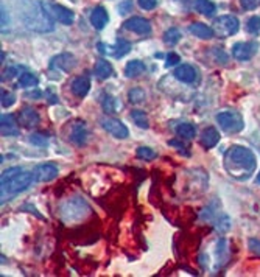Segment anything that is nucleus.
<instances>
[{
	"mask_svg": "<svg viewBox=\"0 0 260 277\" xmlns=\"http://www.w3.org/2000/svg\"><path fill=\"white\" fill-rule=\"evenodd\" d=\"M143 72H145V64H143L142 61H139V59L129 61V63L125 66V75L129 77V78L140 77Z\"/></svg>",
	"mask_w": 260,
	"mask_h": 277,
	"instance_id": "4be33fe9",
	"label": "nucleus"
},
{
	"mask_svg": "<svg viewBox=\"0 0 260 277\" xmlns=\"http://www.w3.org/2000/svg\"><path fill=\"white\" fill-rule=\"evenodd\" d=\"M53 17L47 11L45 5H39L38 11H32L30 17L27 19V25L36 32H51L53 30Z\"/></svg>",
	"mask_w": 260,
	"mask_h": 277,
	"instance_id": "20e7f679",
	"label": "nucleus"
},
{
	"mask_svg": "<svg viewBox=\"0 0 260 277\" xmlns=\"http://www.w3.org/2000/svg\"><path fill=\"white\" fill-rule=\"evenodd\" d=\"M30 142L36 146H47L48 145V136L45 134H41V133H36V134H32L30 136Z\"/></svg>",
	"mask_w": 260,
	"mask_h": 277,
	"instance_id": "473e14b6",
	"label": "nucleus"
},
{
	"mask_svg": "<svg viewBox=\"0 0 260 277\" xmlns=\"http://www.w3.org/2000/svg\"><path fill=\"white\" fill-rule=\"evenodd\" d=\"M58 176V167L53 164H41L33 170V178L36 182H48Z\"/></svg>",
	"mask_w": 260,
	"mask_h": 277,
	"instance_id": "f8f14e48",
	"label": "nucleus"
},
{
	"mask_svg": "<svg viewBox=\"0 0 260 277\" xmlns=\"http://www.w3.org/2000/svg\"><path fill=\"white\" fill-rule=\"evenodd\" d=\"M45 8L56 22H60L63 25H72L75 20L73 11H70L69 8L63 7V5H45Z\"/></svg>",
	"mask_w": 260,
	"mask_h": 277,
	"instance_id": "6e6552de",
	"label": "nucleus"
},
{
	"mask_svg": "<svg viewBox=\"0 0 260 277\" xmlns=\"http://www.w3.org/2000/svg\"><path fill=\"white\" fill-rule=\"evenodd\" d=\"M168 145H173V146H179V148H184V143L183 142H178V140H170Z\"/></svg>",
	"mask_w": 260,
	"mask_h": 277,
	"instance_id": "37998d69",
	"label": "nucleus"
},
{
	"mask_svg": "<svg viewBox=\"0 0 260 277\" xmlns=\"http://www.w3.org/2000/svg\"><path fill=\"white\" fill-rule=\"evenodd\" d=\"M229 228H230V221H229L227 217H223V220L217 223V229H220L221 232H226Z\"/></svg>",
	"mask_w": 260,
	"mask_h": 277,
	"instance_id": "ea45409f",
	"label": "nucleus"
},
{
	"mask_svg": "<svg viewBox=\"0 0 260 277\" xmlns=\"http://www.w3.org/2000/svg\"><path fill=\"white\" fill-rule=\"evenodd\" d=\"M131 118L134 120V123L139 127V128H143V130H147L150 125H148V117L147 114L143 112V111H133L131 112Z\"/></svg>",
	"mask_w": 260,
	"mask_h": 277,
	"instance_id": "a878e982",
	"label": "nucleus"
},
{
	"mask_svg": "<svg viewBox=\"0 0 260 277\" xmlns=\"http://www.w3.org/2000/svg\"><path fill=\"white\" fill-rule=\"evenodd\" d=\"M217 121L221 127V130L227 134L240 133L245 128V121L240 112L237 111H224L217 115Z\"/></svg>",
	"mask_w": 260,
	"mask_h": 277,
	"instance_id": "7ed1b4c3",
	"label": "nucleus"
},
{
	"mask_svg": "<svg viewBox=\"0 0 260 277\" xmlns=\"http://www.w3.org/2000/svg\"><path fill=\"white\" fill-rule=\"evenodd\" d=\"M97 48H98V52L101 55H111L114 58H122V56H125L131 50V44L128 41H125V39H119L114 45H108V44L98 42Z\"/></svg>",
	"mask_w": 260,
	"mask_h": 277,
	"instance_id": "423d86ee",
	"label": "nucleus"
},
{
	"mask_svg": "<svg viewBox=\"0 0 260 277\" xmlns=\"http://www.w3.org/2000/svg\"><path fill=\"white\" fill-rule=\"evenodd\" d=\"M215 253H217V259L220 260V266L227 262V241H226L224 238L218 240V243H217V251H215ZM218 260H217V262H218Z\"/></svg>",
	"mask_w": 260,
	"mask_h": 277,
	"instance_id": "bb28decb",
	"label": "nucleus"
},
{
	"mask_svg": "<svg viewBox=\"0 0 260 277\" xmlns=\"http://www.w3.org/2000/svg\"><path fill=\"white\" fill-rule=\"evenodd\" d=\"M108 20H109L108 11L103 7H95L92 10V13H91V23L94 25V28L103 30L108 25Z\"/></svg>",
	"mask_w": 260,
	"mask_h": 277,
	"instance_id": "6ab92c4d",
	"label": "nucleus"
},
{
	"mask_svg": "<svg viewBox=\"0 0 260 277\" xmlns=\"http://www.w3.org/2000/svg\"><path fill=\"white\" fill-rule=\"evenodd\" d=\"M19 86L20 87H36L38 86V78L30 72H23L19 77Z\"/></svg>",
	"mask_w": 260,
	"mask_h": 277,
	"instance_id": "c85d7f7f",
	"label": "nucleus"
},
{
	"mask_svg": "<svg viewBox=\"0 0 260 277\" xmlns=\"http://www.w3.org/2000/svg\"><path fill=\"white\" fill-rule=\"evenodd\" d=\"M173 75H175V78H178L179 81L183 83H193L198 77L196 73V69L190 64H181L176 67V70L173 72Z\"/></svg>",
	"mask_w": 260,
	"mask_h": 277,
	"instance_id": "dca6fc26",
	"label": "nucleus"
},
{
	"mask_svg": "<svg viewBox=\"0 0 260 277\" xmlns=\"http://www.w3.org/2000/svg\"><path fill=\"white\" fill-rule=\"evenodd\" d=\"M239 27H240V22L236 16L224 14V16H220L218 19H215L214 32L218 38H227V36L236 35L239 32Z\"/></svg>",
	"mask_w": 260,
	"mask_h": 277,
	"instance_id": "39448f33",
	"label": "nucleus"
},
{
	"mask_svg": "<svg viewBox=\"0 0 260 277\" xmlns=\"http://www.w3.org/2000/svg\"><path fill=\"white\" fill-rule=\"evenodd\" d=\"M0 120H2V136L10 137L19 134V125H17L19 121L13 114H4Z\"/></svg>",
	"mask_w": 260,
	"mask_h": 277,
	"instance_id": "2eb2a0df",
	"label": "nucleus"
},
{
	"mask_svg": "<svg viewBox=\"0 0 260 277\" xmlns=\"http://www.w3.org/2000/svg\"><path fill=\"white\" fill-rule=\"evenodd\" d=\"M220 142V133L217 131V128L214 127H209L203 131V134H201V143H203L204 148H214L217 143Z\"/></svg>",
	"mask_w": 260,
	"mask_h": 277,
	"instance_id": "aec40b11",
	"label": "nucleus"
},
{
	"mask_svg": "<svg viewBox=\"0 0 260 277\" xmlns=\"http://www.w3.org/2000/svg\"><path fill=\"white\" fill-rule=\"evenodd\" d=\"M14 102H16V97H14L13 92L2 89V106L4 108H10V106L14 105Z\"/></svg>",
	"mask_w": 260,
	"mask_h": 277,
	"instance_id": "72a5a7b5",
	"label": "nucleus"
},
{
	"mask_svg": "<svg viewBox=\"0 0 260 277\" xmlns=\"http://www.w3.org/2000/svg\"><path fill=\"white\" fill-rule=\"evenodd\" d=\"M248 246H249V249H251L255 256H260V240H257V238H249Z\"/></svg>",
	"mask_w": 260,
	"mask_h": 277,
	"instance_id": "e433bc0d",
	"label": "nucleus"
},
{
	"mask_svg": "<svg viewBox=\"0 0 260 277\" xmlns=\"http://www.w3.org/2000/svg\"><path fill=\"white\" fill-rule=\"evenodd\" d=\"M257 52L255 42H237L232 47V56L239 61H249Z\"/></svg>",
	"mask_w": 260,
	"mask_h": 277,
	"instance_id": "9d476101",
	"label": "nucleus"
},
{
	"mask_svg": "<svg viewBox=\"0 0 260 277\" xmlns=\"http://www.w3.org/2000/svg\"><path fill=\"white\" fill-rule=\"evenodd\" d=\"M128 98H129V102L133 105H139V103H142L143 100H145V92H143L142 89H139V87H134V89H131L128 92Z\"/></svg>",
	"mask_w": 260,
	"mask_h": 277,
	"instance_id": "c756f323",
	"label": "nucleus"
},
{
	"mask_svg": "<svg viewBox=\"0 0 260 277\" xmlns=\"http://www.w3.org/2000/svg\"><path fill=\"white\" fill-rule=\"evenodd\" d=\"M123 27L129 32H134L137 35H148L151 33V23L148 19H143V17H139V16H134L131 19H128Z\"/></svg>",
	"mask_w": 260,
	"mask_h": 277,
	"instance_id": "1a4fd4ad",
	"label": "nucleus"
},
{
	"mask_svg": "<svg viewBox=\"0 0 260 277\" xmlns=\"http://www.w3.org/2000/svg\"><path fill=\"white\" fill-rule=\"evenodd\" d=\"M189 32L193 33L195 36H198L199 39H212L215 36L214 28L206 25V23H201V22H195L189 27Z\"/></svg>",
	"mask_w": 260,
	"mask_h": 277,
	"instance_id": "f3484780",
	"label": "nucleus"
},
{
	"mask_svg": "<svg viewBox=\"0 0 260 277\" xmlns=\"http://www.w3.org/2000/svg\"><path fill=\"white\" fill-rule=\"evenodd\" d=\"M101 106H103L105 112L114 114V112H117V111L120 109L122 103H120L117 98H115V97L106 94V95H103V98H101Z\"/></svg>",
	"mask_w": 260,
	"mask_h": 277,
	"instance_id": "5701e85b",
	"label": "nucleus"
},
{
	"mask_svg": "<svg viewBox=\"0 0 260 277\" xmlns=\"http://www.w3.org/2000/svg\"><path fill=\"white\" fill-rule=\"evenodd\" d=\"M255 156L249 148L245 146H232L224 156V165L229 173L237 174V173H245L249 176L254 168H255Z\"/></svg>",
	"mask_w": 260,
	"mask_h": 277,
	"instance_id": "f257e3e1",
	"label": "nucleus"
},
{
	"mask_svg": "<svg viewBox=\"0 0 260 277\" xmlns=\"http://www.w3.org/2000/svg\"><path fill=\"white\" fill-rule=\"evenodd\" d=\"M33 181V173H27L19 167H11L2 174V195L5 192L10 195H17L30 187Z\"/></svg>",
	"mask_w": 260,
	"mask_h": 277,
	"instance_id": "f03ea898",
	"label": "nucleus"
},
{
	"mask_svg": "<svg viewBox=\"0 0 260 277\" xmlns=\"http://www.w3.org/2000/svg\"><path fill=\"white\" fill-rule=\"evenodd\" d=\"M257 182H258V184H260V173H258V174H257Z\"/></svg>",
	"mask_w": 260,
	"mask_h": 277,
	"instance_id": "c03bdc74",
	"label": "nucleus"
},
{
	"mask_svg": "<svg viewBox=\"0 0 260 277\" xmlns=\"http://www.w3.org/2000/svg\"><path fill=\"white\" fill-rule=\"evenodd\" d=\"M131 8H133V0H125V2H122L119 5V11L122 16H125L128 11H131Z\"/></svg>",
	"mask_w": 260,
	"mask_h": 277,
	"instance_id": "58836bf2",
	"label": "nucleus"
},
{
	"mask_svg": "<svg viewBox=\"0 0 260 277\" xmlns=\"http://www.w3.org/2000/svg\"><path fill=\"white\" fill-rule=\"evenodd\" d=\"M75 66H76V59L70 53L58 55L51 59V63H50V69H58V70H63V72H70Z\"/></svg>",
	"mask_w": 260,
	"mask_h": 277,
	"instance_id": "9b49d317",
	"label": "nucleus"
},
{
	"mask_svg": "<svg viewBox=\"0 0 260 277\" xmlns=\"http://www.w3.org/2000/svg\"><path fill=\"white\" fill-rule=\"evenodd\" d=\"M101 127L109 133L112 134L114 137L117 139H126L129 136V131L128 128L123 125V123L117 118H111V117H106V118H101Z\"/></svg>",
	"mask_w": 260,
	"mask_h": 277,
	"instance_id": "0eeeda50",
	"label": "nucleus"
},
{
	"mask_svg": "<svg viewBox=\"0 0 260 277\" xmlns=\"http://www.w3.org/2000/svg\"><path fill=\"white\" fill-rule=\"evenodd\" d=\"M176 134L184 139H192L196 134V128L192 125V123H181V125L176 127Z\"/></svg>",
	"mask_w": 260,
	"mask_h": 277,
	"instance_id": "393cba45",
	"label": "nucleus"
},
{
	"mask_svg": "<svg viewBox=\"0 0 260 277\" xmlns=\"http://www.w3.org/2000/svg\"><path fill=\"white\" fill-rule=\"evenodd\" d=\"M16 70H17L16 67H8L7 70H4V75H2V81H8V80H11V78H13V77L16 75V73H14Z\"/></svg>",
	"mask_w": 260,
	"mask_h": 277,
	"instance_id": "a19ab883",
	"label": "nucleus"
},
{
	"mask_svg": "<svg viewBox=\"0 0 260 277\" xmlns=\"http://www.w3.org/2000/svg\"><path fill=\"white\" fill-rule=\"evenodd\" d=\"M17 121H19L20 127H23L27 130H32V128L39 125V115L33 108H23L17 115Z\"/></svg>",
	"mask_w": 260,
	"mask_h": 277,
	"instance_id": "ddd939ff",
	"label": "nucleus"
},
{
	"mask_svg": "<svg viewBox=\"0 0 260 277\" xmlns=\"http://www.w3.org/2000/svg\"><path fill=\"white\" fill-rule=\"evenodd\" d=\"M70 140L78 145V146H83L88 140V130H86V125L84 121H76L73 128H72V134H70Z\"/></svg>",
	"mask_w": 260,
	"mask_h": 277,
	"instance_id": "a211bd4d",
	"label": "nucleus"
},
{
	"mask_svg": "<svg viewBox=\"0 0 260 277\" xmlns=\"http://www.w3.org/2000/svg\"><path fill=\"white\" fill-rule=\"evenodd\" d=\"M70 89H72V94L78 98H83L88 95V92L91 89V81L88 77H76L72 84H70Z\"/></svg>",
	"mask_w": 260,
	"mask_h": 277,
	"instance_id": "4468645a",
	"label": "nucleus"
},
{
	"mask_svg": "<svg viewBox=\"0 0 260 277\" xmlns=\"http://www.w3.org/2000/svg\"><path fill=\"white\" fill-rule=\"evenodd\" d=\"M136 156L139 159H143V161H151V159L156 158V153L151 148H148V146H140L136 151Z\"/></svg>",
	"mask_w": 260,
	"mask_h": 277,
	"instance_id": "7c9ffc66",
	"label": "nucleus"
},
{
	"mask_svg": "<svg viewBox=\"0 0 260 277\" xmlns=\"http://www.w3.org/2000/svg\"><path fill=\"white\" fill-rule=\"evenodd\" d=\"M179 39H181V33H179L178 28H168L167 32L164 33V41H165V44H168V45L178 44Z\"/></svg>",
	"mask_w": 260,
	"mask_h": 277,
	"instance_id": "cd10ccee",
	"label": "nucleus"
},
{
	"mask_svg": "<svg viewBox=\"0 0 260 277\" xmlns=\"http://www.w3.org/2000/svg\"><path fill=\"white\" fill-rule=\"evenodd\" d=\"M25 97H35V100L41 98L42 97V92L41 90H33V92H27Z\"/></svg>",
	"mask_w": 260,
	"mask_h": 277,
	"instance_id": "79ce46f5",
	"label": "nucleus"
},
{
	"mask_svg": "<svg viewBox=\"0 0 260 277\" xmlns=\"http://www.w3.org/2000/svg\"><path fill=\"white\" fill-rule=\"evenodd\" d=\"M240 5L245 10L251 11V10H255L258 7V0H240Z\"/></svg>",
	"mask_w": 260,
	"mask_h": 277,
	"instance_id": "4c0bfd02",
	"label": "nucleus"
},
{
	"mask_svg": "<svg viewBox=\"0 0 260 277\" xmlns=\"http://www.w3.org/2000/svg\"><path fill=\"white\" fill-rule=\"evenodd\" d=\"M179 61H181L179 55H176V53H168V55H167V61H165V67L176 66Z\"/></svg>",
	"mask_w": 260,
	"mask_h": 277,
	"instance_id": "c9c22d12",
	"label": "nucleus"
},
{
	"mask_svg": "<svg viewBox=\"0 0 260 277\" xmlns=\"http://www.w3.org/2000/svg\"><path fill=\"white\" fill-rule=\"evenodd\" d=\"M94 73H95L100 80H108V78L112 77L114 69H112L109 61H106V59H98L97 63H95V67H94Z\"/></svg>",
	"mask_w": 260,
	"mask_h": 277,
	"instance_id": "412c9836",
	"label": "nucleus"
},
{
	"mask_svg": "<svg viewBox=\"0 0 260 277\" xmlns=\"http://www.w3.org/2000/svg\"><path fill=\"white\" fill-rule=\"evenodd\" d=\"M195 8L198 13L204 14L207 17L214 16V13H215V4L212 0H195Z\"/></svg>",
	"mask_w": 260,
	"mask_h": 277,
	"instance_id": "b1692460",
	"label": "nucleus"
},
{
	"mask_svg": "<svg viewBox=\"0 0 260 277\" xmlns=\"http://www.w3.org/2000/svg\"><path fill=\"white\" fill-rule=\"evenodd\" d=\"M246 30H248L249 33H252V35L260 33V17H258V16L249 17V20H248V23H246Z\"/></svg>",
	"mask_w": 260,
	"mask_h": 277,
	"instance_id": "2f4dec72",
	"label": "nucleus"
},
{
	"mask_svg": "<svg viewBox=\"0 0 260 277\" xmlns=\"http://www.w3.org/2000/svg\"><path fill=\"white\" fill-rule=\"evenodd\" d=\"M137 4H139V7H140L142 10H147V11H150V10L156 8V5H158V0H137Z\"/></svg>",
	"mask_w": 260,
	"mask_h": 277,
	"instance_id": "f704fd0d",
	"label": "nucleus"
}]
</instances>
